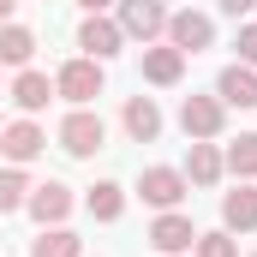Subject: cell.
<instances>
[{"label": "cell", "instance_id": "25", "mask_svg": "<svg viewBox=\"0 0 257 257\" xmlns=\"http://www.w3.org/2000/svg\"><path fill=\"white\" fill-rule=\"evenodd\" d=\"M78 6H84V12H108L114 0H78Z\"/></svg>", "mask_w": 257, "mask_h": 257}, {"label": "cell", "instance_id": "4", "mask_svg": "<svg viewBox=\"0 0 257 257\" xmlns=\"http://www.w3.org/2000/svg\"><path fill=\"white\" fill-rule=\"evenodd\" d=\"M186 192H192V180H186L180 168H144V174H138V197H144L150 209H180Z\"/></svg>", "mask_w": 257, "mask_h": 257}, {"label": "cell", "instance_id": "22", "mask_svg": "<svg viewBox=\"0 0 257 257\" xmlns=\"http://www.w3.org/2000/svg\"><path fill=\"white\" fill-rule=\"evenodd\" d=\"M192 251H197V257H239V245H233L227 233H197Z\"/></svg>", "mask_w": 257, "mask_h": 257}, {"label": "cell", "instance_id": "8", "mask_svg": "<svg viewBox=\"0 0 257 257\" xmlns=\"http://www.w3.org/2000/svg\"><path fill=\"white\" fill-rule=\"evenodd\" d=\"M120 42H126V30H120L114 18H102V12H90V18H84V30H78V48H84L90 60H114V54H120Z\"/></svg>", "mask_w": 257, "mask_h": 257}, {"label": "cell", "instance_id": "18", "mask_svg": "<svg viewBox=\"0 0 257 257\" xmlns=\"http://www.w3.org/2000/svg\"><path fill=\"white\" fill-rule=\"evenodd\" d=\"M30 257H84V239L60 221V227H42V239L30 245Z\"/></svg>", "mask_w": 257, "mask_h": 257}, {"label": "cell", "instance_id": "11", "mask_svg": "<svg viewBox=\"0 0 257 257\" xmlns=\"http://www.w3.org/2000/svg\"><path fill=\"white\" fill-rule=\"evenodd\" d=\"M215 96L221 108H257V66H227L215 78Z\"/></svg>", "mask_w": 257, "mask_h": 257}, {"label": "cell", "instance_id": "19", "mask_svg": "<svg viewBox=\"0 0 257 257\" xmlns=\"http://www.w3.org/2000/svg\"><path fill=\"white\" fill-rule=\"evenodd\" d=\"M84 203H90V215H96V221H120V209H126V192H120L114 180H102V186H90V197H84Z\"/></svg>", "mask_w": 257, "mask_h": 257}, {"label": "cell", "instance_id": "13", "mask_svg": "<svg viewBox=\"0 0 257 257\" xmlns=\"http://www.w3.org/2000/svg\"><path fill=\"white\" fill-rule=\"evenodd\" d=\"M120 120H126V132L138 144H156V138H162V108H156L150 96H126V114H120Z\"/></svg>", "mask_w": 257, "mask_h": 257}, {"label": "cell", "instance_id": "6", "mask_svg": "<svg viewBox=\"0 0 257 257\" xmlns=\"http://www.w3.org/2000/svg\"><path fill=\"white\" fill-rule=\"evenodd\" d=\"M215 42V24L203 18V12H168V48H180V54H203Z\"/></svg>", "mask_w": 257, "mask_h": 257}, {"label": "cell", "instance_id": "17", "mask_svg": "<svg viewBox=\"0 0 257 257\" xmlns=\"http://www.w3.org/2000/svg\"><path fill=\"white\" fill-rule=\"evenodd\" d=\"M30 54H36V36L24 30V24H0V66H30Z\"/></svg>", "mask_w": 257, "mask_h": 257}, {"label": "cell", "instance_id": "15", "mask_svg": "<svg viewBox=\"0 0 257 257\" xmlns=\"http://www.w3.org/2000/svg\"><path fill=\"white\" fill-rule=\"evenodd\" d=\"M180 72H186V54H180V48H156V42L144 48V78H150V84L168 90V84H180Z\"/></svg>", "mask_w": 257, "mask_h": 257}, {"label": "cell", "instance_id": "21", "mask_svg": "<svg viewBox=\"0 0 257 257\" xmlns=\"http://www.w3.org/2000/svg\"><path fill=\"white\" fill-rule=\"evenodd\" d=\"M221 162H227V168H233L239 180H251V174H257V132H245V138H239V144H233V150H227Z\"/></svg>", "mask_w": 257, "mask_h": 257}, {"label": "cell", "instance_id": "16", "mask_svg": "<svg viewBox=\"0 0 257 257\" xmlns=\"http://www.w3.org/2000/svg\"><path fill=\"white\" fill-rule=\"evenodd\" d=\"M221 221H227V227H239V233H251V227H257V192L245 186V180L221 197Z\"/></svg>", "mask_w": 257, "mask_h": 257}, {"label": "cell", "instance_id": "10", "mask_svg": "<svg viewBox=\"0 0 257 257\" xmlns=\"http://www.w3.org/2000/svg\"><path fill=\"white\" fill-rule=\"evenodd\" d=\"M221 96H186L180 102V126H186V138H215L221 132Z\"/></svg>", "mask_w": 257, "mask_h": 257}, {"label": "cell", "instance_id": "1", "mask_svg": "<svg viewBox=\"0 0 257 257\" xmlns=\"http://www.w3.org/2000/svg\"><path fill=\"white\" fill-rule=\"evenodd\" d=\"M54 96H66L72 108H90L96 96H102V60H66L60 66V78H54Z\"/></svg>", "mask_w": 257, "mask_h": 257}, {"label": "cell", "instance_id": "20", "mask_svg": "<svg viewBox=\"0 0 257 257\" xmlns=\"http://www.w3.org/2000/svg\"><path fill=\"white\" fill-rule=\"evenodd\" d=\"M24 197H30V180H24V168H6V174H0V215L24 209Z\"/></svg>", "mask_w": 257, "mask_h": 257}, {"label": "cell", "instance_id": "27", "mask_svg": "<svg viewBox=\"0 0 257 257\" xmlns=\"http://www.w3.org/2000/svg\"><path fill=\"white\" fill-rule=\"evenodd\" d=\"M0 126H6V120H0Z\"/></svg>", "mask_w": 257, "mask_h": 257}, {"label": "cell", "instance_id": "7", "mask_svg": "<svg viewBox=\"0 0 257 257\" xmlns=\"http://www.w3.org/2000/svg\"><path fill=\"white\" fill-rule=\"evenodd\" d=\"M42 150H48V132L36 126V120H12V126H0V156H6L12 168L36 162Z\"/></svg>", "mask_w": 257, "mask_h": 257}, {"label": "cell", "instance_id": "2", "mask_svg": "<svg viewBox=\"0 0 257 257\" xmlns=\"http://www.w3.org/2000/svg\"><path fill=\"white\" fill-rule=\"evenodd\" d=\"M108 144V126H102V114H90V108H72L60 120V150L66 156H96Z\"/></svg>", "mask_w": 257, "mask_h": 257}, {"label": "cell", "instance_id": "26", "mask_svg": "<svg viewBox=\"0 0 257 257\" xmlns=\"http://www.w3.org/2000/svg\"><path fill=\"white\" fill-rule=\"evenodd\" d=\"M12 6H18V0H0V24H12Z\"/></svg>", "mask_w": 257, "mask_h": 257}, {"label": "cell", "instance_id": "24", "mask_svg": "<svg viewBox=\"0 0 257 257\" xmlns=\"http://www.w3.org/2000/svg\"><path fill=\"white\" fill-rule=\"evenodd\" d=\"M251 6H257V0H221V12H233V18H245Z\"/></svg>", "mask_w": 257, "mask_h": 257}, {"label": "cell", "instance_id": "23", "mask_svg": "<svg viewBox=\"0 0 257 257\" xmlns=\"http://www.w3.org/2000/svg\"><path fill=\"white\" fill-rule=\"evenodd\" d=\"M239 66H257V24L239 30Z\"/></svg>", "mask_w": 257, "mask_h": 257}, {"label": "cell", "instance_id": "3", "mask_svg": "<svg viewBox=\"0 0 257 257\" xmlns=\"http://www.w3.org/2000/svg\"><path fill=\"white\" fill-rule=\"evenodd\" d=\"M114 6H120V18H114V24H120L126 36H138L144 48L168 30V6H162V0H114Z\"/></svg>", "mask_w": 257, "mask_h": 257}, {"label": "cell", "instance_id": "12", "mask_svg": "<svg viewBox=\"0 0 257 257\" xmlns=\"http://www.w3.org/2000/svg\"><path fill=\"white\" fill-rule=\"evenodd\" d=\"M12 102H18L24 114H42V108L54 102V78H48V72H36V66H24V72L12 78Z\"/></svg>", "mask_w": 257, "mask_h": 257}, {"label": "cell", "instance_id": "5", "mask_svg": "<svg viewBox=\"0 0 257 257\" xmlns=\"http://www.w3.org/2000/svg\"><path fill=\"white\" fill-rule=\"evenodd\" d=\"M150 245L162 257H180V251H192L197 245V227H192V215H180V209H162L156 221H150Z\"/></svg>", "mask_w": 257, "mask_h": 257}, {"label": "cell", "instance_id": "9", "mask_svg": "<svg viewBox=\"0 0 257 257\" xmlns=\"http://www.w3.org/2000/svg\"><path fill=\"white\" fill-rule=\"evenodd\" d=\"M24 209H30L42 227H60L66 215H72V186H60V180H48V186H30Z\"/></svg>", "mask_w": 257, "mask_h": 257}, {"label": "cell", "instance_id": "14", "mask_svg": "<svg viewBox=\"0 0 257 257\" xmlns=\"http://www.w3.org/2000/svg\"><path fill=\"white\" fill-rule=\"evenodd\" d=\"M221 168H227V162H221V150H215L209 138H192V156H186V180H192V186H215V180H221Z\"/></svg>", "mask_w": 257, "mask_h": 257}]
</instances>
